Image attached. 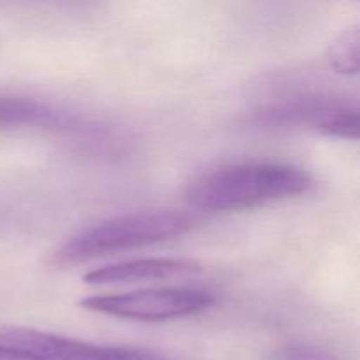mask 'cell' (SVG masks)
<instances>
[{"instance_id": "obj_1", "label": "cell", "mask_w": 360, "mask_h": 360, "mask_svg": "<svg viewBox=\"0 0 360 360\" xmlns=\"http://www.w3.org/2000/svg\"><path fill=\"white\" fill-rule=\"evenodd\" d=\"M302 169L271 162H245L204 172L186 188V202L210 213H232L299 197L313 188Z\"/></svg>"}, {"instance_id": "obj_4", "label": "cell", "mask_w": 360, "mask_h": 360, "mask_svg": "<svg viewBox=\"0 0 360 360\" xmlns=\"http://www.w3.org/2000/svg\"><path fill=\"white\" fill-rule=\"evenodd\" d=\"M252 123L266 130H313L340 139L359 137L357 101L329 94L292 95L257 109Z\"/></svg>"}, {"instance_id": "obj_7", "label": "cell", "mask_w": 360, "mask_h": 360, "mask_svg": "<svg viewBox=\"0 0 360 360\" xmlns=\"http://www.w3.org/2000/svg\"><path fill=\"white\" fill-rule=\"evenodd\" d=\"M199 271L200 264L192 259H136L90 271L83 280L88 285H125L183 278Z\"/></svg>"}, {"instance_id": "obj_3", "label": "cell", "mask_w": 360, "mask_h": 360, "mask_svg": "<svg viewBox=\"0 0 360 360\" xmlns=\"http://www.w3.org/2000/svg\"><path fill=\"white\" fill-rule=\"evenodd\" d=\"M193 218L181 211H141L94 225L63 243L55 253L58 266H74L125 250L167 241L188 232Z\"/></svg>"}, {"instance_id": "obj_5", "label": "cell", "mask_w": 360, "mask_h": 360, "mask_svg": "<svg viewBox=\"0 0 360 360\" xmlns=\"http://www.w3.org/2000/svg\"><path fill=\"white\" fill-rule=\"evenodd\" d=\"M217 302L213 294L199 288H146L125 294L90 295L79 302L84 309L137 322H167L197 315Z\"/></svg>"}, {"instance_id": "obj_6", "label": "cell", "mask_w": 360, "mask_h": 360, "mask_svg": "<svg viewBox=\"0 0 360 360\" xmlns=\"http://www.w3.org/2000/svg\"><path fill=\"white\" fill-rule=\"evenodd\" d=\"M0 334L35 360H162L160 355L139 348L102 347L27 327H0Z\"/></svg>"}, {"instance_id": "obj_2", "label": "cell", "mask_w": 360, "mask_h": 360, "mask_svg": "<svg viewBox=\"0 0 360 360\" xmlns=\"http://www.w3.org/2000/svg\"><path fill=\"white\" fill-rule=\"evenodd\" d=\"M42 132L91 153H118L127 134L116 125L30 95L0 90V132Z\"/></svg>"}, {"instance_id": "obj_8", "label": "cell", "mask_w": 360, "mask_h": 360, "mask_svg": "<svg viewBox=\"0 0 360 360\" xmlns=\"http://www.w3.org/2000/svg\"><path fill=\"white\" fill-rule=\"evenodd\" d=\"M359 27L341 32L327 49V62L334 72L354 76L359 72Z\"/></svg>"}, {"instance_id": "obj_9", "label": "cell", "mask_w": 360, "mask_h": 360, "mask_svg": "<svg viewBox=\"0 0 360 360\" xmlns=\"http://www.w3.org/2000/svg\"><path fill=\"white\" fill-rule=\"evenodd\" d=\"M269 360H345L333 348L311 341H288L271 352Z\"/></svg>"}]
</instances>
